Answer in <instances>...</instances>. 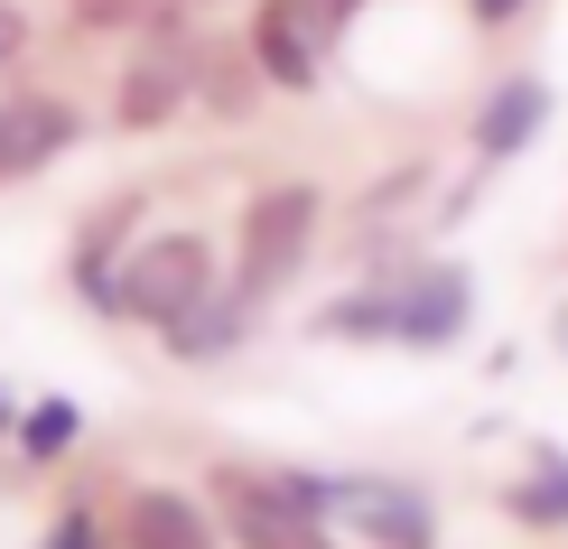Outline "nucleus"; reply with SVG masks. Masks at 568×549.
Returning a JSON list of instances; mask_svg holds the SVG:
<instances>
[{"label": "nucleus", "mask_w": 568, "mask_h": 549, "mask_svg": "<svg viewBox=\"0 0 568 549\" xmlns=\"http://www.w3.org/2000/svg\"><path fill=\"white\" fill-rule=\"evenodd\" d=\"M224 289V252L205 224H150L122 261V326H150V336H169L186 307H205Z\"/></svg>", "instance_id": "nucleus-4"}, {"label": "nucleus", "mask_w": 568, "mask_h": 549, "mask_svg": "<svg viewBox=\"0 0 568 549\" xmlns=\"http://www.w3.org/2000/svg\"><path fill=\"white\" fill-rule=\"evenodd\" d=\"M317 233H326V186L317 177H271L252 186L243 214H233V289H243L252 307L290 298L307 279V261H317Z\"/></svg>", "instance_id": "nucleus-2"}, {"label": "nucleus", "mask_w": 568, "mask_h": 549, "mask_svg": "<svg viewBox=\"0 0 568 549\" xmlns=\"http://www.w3.org/2000/svg\"><path fill=\"white\" fill-rule=\"evenodd\" d=\"M466 10H476V29H504V19L523 10V0H466Z\"/></svg>", "instance_id": "nucleus-21"}, {"label": "nucleus", "mask_w": 568, "mask_h": 549, "mask_svg": "<svg viewBox=\"0 0 568 549\" xmlns=\"http://www.w3.org/2000/svg\"><path fill=\"white\" fill-rule=\"evenodd\" d=\"M75 140H84L75 93H57V84L0 93V196H10V186H29V177H47L65 150H75Z\"/></svg>", "instance_id": "nucleus-8"}, {"label": "nucleus", "mask_w": 568, "mask_h": 549, "mask_svg": "<svg viewBox=\"0 0 568 549\" xmlns=\"http://www.w3.org/2000/svg\"><path fill=\"white\" fill-rule=\"evenodd\" d=\"M280 10H290V29L317 47V57H336L354 38V19H364V0H280Z\"/></svg>", "instance_id": "nucleus-17"}, {"label": "nucleus", "mask_w": 568, "mask_h": 549, "mask_svg": "<svg viewBox=\"0 0 568 549\" xmlns=\"http://www.w3.org/2000/svg\"><path fill=\"white\" fill-rule=\"evenodd\" d=\"M186 10H205V0H186Z\"/></svg>", "instance_id": "nucleus-22"}, {"label": "nucleus", "mask_w": 568, "mask_h": 549, "mask_svg": "<svg viewBox=\"0 0 568 549\" xmlns=\"http://www.w3.org/2000/svg\"><path fill=\"white\" fill-rule=\"evenodd\" d=\"M262 65H252V47L243 38H205V57H196V112L205 122H252L262 112Z\"/></svg>", "instance_id": "nucleus-13"}, {"label": "nucleus", "mask_w": 568, "mask_h": 549, "mask_svg": "<svg viewBox=\"0 0 568 549\" xmlns=\"http://www.w3.org/2000/svg\"><path fill=\"white\" fill-rule=\"evenodd\" d=\"M140 233H150V186H122V196H103V205L75 214V243H65V289H75L84 317L122 326V261H131Z\"/></svg>", "instance_id": "nucleus-7"}, {"label": "nucleus", "mask_w": 568, "mask_h": 549, "mask_svg": "<svg viewBox=\"0 0 568 549\" xmlns=\"http://www.w3.org/2000/svg\"><path fill=\"white\" fill-rule=\"evenodd\" d=\"M38 549H112V512L93 504V494H65V504L38 521Z\"/></svg>", "instance_id": "nucleus-16"}, {"label": "nucleus", "mask_w": 568, "mask_h": 549, "mask_svg": "<svg viewBox=\"0 0 568 549\" xmlns=\"http://www.w3.org/2000/svg\"><path fill=\"white\" fill-rule=\"evenodd\" d=\"M150 19V0H65V29L75 38H131Z\"/></svg>", "instance_id": "nucleus-18"}, {"label": "nucleus", "mask_w": 568, "mask_h": 549, "mask_svg": "<svg viewBox=\"0 0 568 549\" xmlns=\"http://www.w3.org/2000/svg\"><path fill=\"white\" fill-rule=\"evenodd\" d=\"M75 447H84V410H75L65 392H38L29 410H19V438H10V457L29 466V475H57L65 457H75Z\"/></svg>", "instance_id": "nucleus-15"}, {"label": "nucleus", "mask_w": 568, "mask_h": 549, "mask_svg": "<svg viewBox=\"0 0 568 549\" xmlns=\"http://www.w3.org/2000/svg\"><path fill=\"white\" fill-rule=\"evenodd\" d=\"M252 336H262V307H252V298L224 279V289L205 298V307H186L169 336H159V354H169L178 373H215V364H233V354H243Z\"/></svg>", "instance_id": "nucleus-10"}, {"label": "nucleus", "mask_w": 568, "mask_h": 549, "mask_svg": "<svg viewBox=\"0 0 568 549\" xmlns=\"http://www.w3.org/2000/svg\"><path fill=\"white\" fill-rule=\"evenodd\" d=\"M476 326V271L466 261H392V271H364L345 298L307 307V336L317 345H400V354H447Z\"/></svg>", "instance_id": "nucleus-1"}, {"label": "nucleus", "mask_w": 568, "mask_h": 549, "mask_svg": "<svg viewBox=\"0 0 568 549\" xmlns=\"http://www.w3.org/2000/svg\"><path fill=\"white\" fill-rule=\"evenodd\" d=\"M326 531L345 549H438V504L410 475H373V466L336 475L326 466Z\"/></svg>", "instance_id": "nucleus-5"}, {"label": "nucleus", "mask_w": 568, "mask_h": 549, "mask_svg": "<svg viewBox=\"0 0 568 549\" xmlns=\"http://www.w3.org/2000/svg\"><path fill=\"white\" fill-rule=\"evenodd\" d=\"M243 47H252V65H262V84H271V93H317V84H326V57L290 29V10H280V0H252Z\"/></svg>", "instance_id": "nucleus-12"}, {"label": "nucleus", "mask_w": 568, "mask_h": 549, "mask_svg": "<svg viewBox=\"0 0 568 549\" xmlns=\"http://www.w3.org/2000/svg\"><path fill=\"white\" fill-rule=\"evenodd\" d=\"M29 47H38L29 0H0V75H10V65H29Z\"/></svg>", "instance_id": "nucleus-19"}, {"label": "nucleus", "mask_w": 568, "mask_h": 549, "mask_svg": "<svg viewBox=\"0 0 568 549\" xmlns=\"http://www.w3.org/2000/svg\"><path fill=\"white\" fill-rule=\"evenodd\" d=\"M112 549H224L205 485H131L112 504Z\"/></svg>", "instance_id": "nucleus-9"}, {"label": "nucleus", "mask_w": 568, "mask_h": 549, "mask_svg": "<svg viewBox=\"0 0 568 549\" xmlns=\"http://www.w3.org/2000/svg\"><path fill=\"white\" fill-rule=\"evenodd\" d=\"M196 10L186 0H150V19L131 29L122 47V75H112V131L150 140V131H178V112H196Z\"/></svg>", "instance_id": "nucleus-3"}, {"label": "nucleus", "mask_w": 568, "mask_h": 549, "mask_svg": "<svg viewBox=\"0 0 568 549\" xmlns=\"http://www.w3.org/2000/svg\"><path fill=\"white\" fill-rule=\"evenodd\" d=\"M504 521H513V531H568V447L531 438L523 475L504 485Z\"/></svg>", "instance_id": "nucleus-14"}, {"label": "nucleus", "mask_w": 568, "mask_h": 549, "mask_svg": "<svg viewBox=\"0 0 568 549\" xmlns=\"http://www.w3.org/2000/svg\"><path fill=\"white\" fill-rule=\"evenodd\" d=\"M540 122H550V84L540 75H504L476 103V122H466V140H476V159L485 169H504V159H523L531 140H540Z\"/></svg>", "instance_id": "nucleus-11"}, {"label": "nucleus", "mask_w": 568, "mask_h": 549, "mask_svg": "<svg viewBox=\"0 0 568 549\" xmlns=\"http://www.w3.org/2000/svg\"><path fill=\"white\" fill-rule=\"evenodd\" d=\"M19 410H29V400H19V392H10V382H0V447H10V438H19Z\"/></svg>", "instance_id": "nucleus-20"}, {"label": "nucleus", "mask_w": 568, "mask_h": 549, "mask_svg": "<svg viewBox=\"0 0 568 549\" xmlns=\"http://www.w3.org/2000/svg\"><path fill=\"white\" fill-rule=\"evenodd\" d=\"M559 336H568V317H559Z\"/></svg>", "instance_id": "nucleus-23"}, {"label": "nucleus", "mask_w": 568, "mask_h": 549, "mask_svg": "<svg viewBox=\"0 0 568 549\" xmlns=\"http://www.w3.org/2000/svg\"><path fill=\"white\" fill-rule=\"evenodd\" d=\"M205 504L224 521V549H345L326 521H307L290 494L271 485V466H252V457L205 466Z\"/></svg>", "instance_id": "nucleus-6"}]
</instances>
